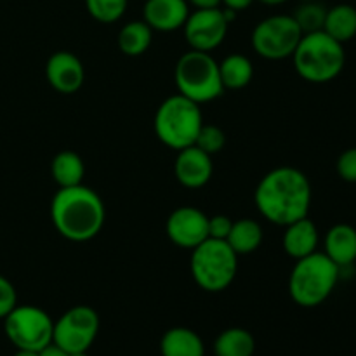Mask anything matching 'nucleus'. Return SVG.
<instances>
[{"label":"nucleus","instance_id":"obj_35","mask_svg":"<svg viewBox=\"0 0 356 356\" xmlns=\"http://www.w3.org/2000/svg\"><path fill=\"white\" fill-rule=\"evenodd\" d=\"M14 356H40L38 351H28V350H17V353Z\"/></svg>","mask_w":356,"mask_h":356},{"label":"nucleus","instance_id":"obj_36","mask_svg":"<svg viewBox=\"0 0 356 356\" xmlns=\"http://www.w3.org/2000/svg\"><path fill=\"white\" fill-rule=\"evenodd\" d=\"M70 356H89V355H87V351H83V353H72Z\"/></svg>","mask_w":356,"mask_h":356},{"label":"nucleus","instance_id":"obj_25","mask_svg":"<svg viewBox=\"0 0 356 356\" xmlns=\"http://www.w3.org/2000/svg\"><path fill=\"white\" fill-rule=\"evenodd\" d=\"M292 16H294L296 23L299 24L302 33H313V31L323 30L327 9L322 3L313 0V2H302Z\"/></svg>","mask_w":356,"mask_h":356},{"label":"nucleus","instance_id":"obj_29","mask_svg":"<svg viewBox=\"0 0 356 356\" xmlns=\"http://www.w3.org/2000/svg\"><path fill=\"white\" fill-rule=\"evenodd\" d=\"M17 305V292L14 285L0 275V320L6 318Z\"/></svg>","mask_w":356,"mask_h":356},{"label":"nucleus","instance_id":"obj_30","mask_svg":"<svg viewBox=\"0 0 356 356\" xmlns=\"http://www.w3.org/2000/svg\"><path fill=\"white\" fill-rule=\"evenodd\" d=\"M232 226L233 221L228 216H212V218H209V238L226 240L228 238L229 232H232Z\"/></svg>","mask_w":356,"mask_h":356},{"label":"nucleus","instance_id":"obj_15","mask_svg":"<svg viewBox=\"0 0 356 356\" xmlns=\"http://www.w3.org/2000/svg\"><path fill=\"white\" fill-rule=\"evenodd\" d=\"M188 0H146L143 6V21L149 24L153 31L181 30L190 16Z\"/></svg>","mask_w":356,"mask_h":356},{"label":"nucleus","instance_id":"obj_5","mask_svg":"<svg viewBox=\"0 0 356 356\" xmlns=\"http://www.w3.org/2000/svg\"><path fill=\"white\" fill-rule=\"evenodd\" d=\"M204 124L200 104L181 94H174L156 108L153 129L160 143L179 152L195 145V139Z\"/></svg>","mask_w":356,"mask_h":356},{"label":"nucleus","instance_id":"obj_11","mask_svg":"<svg viewBox=\"0 0 356 356\" xmlns=\"http://www.w3.org/2000/svg\"><path fill=\"white\" fill-rule=\"evenodd\" d=\"M229 21L222 7L195 9L183 26L184 40L193 51L211 52L225 42Z\"/></svg>","mask_w":356,"mask_h":356},{"label":"nucleus","instance_id":"obj_7","mask_svg":"<svg viewBox=\"0 0 356 356\" xmlns=\"http://www.w3.org/2000/svg\"><path fill=\"white\" fill-rule=\"evenodd\" d=\"M174 80L181 96L197 104L211 103L225 92L219 75V63L212 58L211 52L193 49L184 52L176 63Z\"/></svg>","mask_w":356,"mask_h":356},{"label":"nucleus","instance_id":"obj_33","mask_svg":"<svg viewBox=\"0 0 356 356\" xmlns=\"http://www.w3.org/2000/svg\"><path fill=\"white\" fill-rule=\"evenodd\" d=\"M38 355L40 356H70L65 350H61L59 346H56L54 343H51L49 346H45L44 350L38 351Z\"/></svg>","mask_w":356,"mask_h":356},{"label":"nucleus","instance_id":"obj_14","mask_svg":"<svg viewBox=\"0 0 356 356\" xmlns=\"http://www.w3.org/2000/svg\"><path fill=\"white\" fill-rule=\"evenodd\" d=\"M212 172H214L212 156L195 145L177 152L176 162H174V176L179 181L181 186L190 188V190L204 188L211 181Z\"/></svg>","mask_w":356,"mask_h":356},{"label":"nucleus","instance_id":"obj_21","mask_svg":"<svg viewBox=\"0 0 356 356\" xmlns=\"http://www.w3.org/2000/svg\"><path fill=\"white\" fill-rule=\"evenodd\" d=\"M264 238L263 226L256 219H238L233 221L232 232H229L228 245L236 252V256H245V254L256 252L261 247Z\"/></svg>","mask_w":356,"mask_h":356},{"label":"nucleus","instance_id":"obj_26","mask_svg":"<svg viewBox=\"0 0 356 356\" xmlns=\"http://www.w3.org/2000/svg\"><path fill=\"white\" fill-rule=\"evenodd\" d=\"M129 0H86V9L99 23H115L125 14Z\"/></svg>","mask_w":356,"mask_h":356},{"label":"nucleus","instance_id":"obj_34","mask_svg":"<svg viewBox=\"0 0 356 356\" xmlns=\"http://www.w3.org/2000/svg\"><path fill=\"white\" fill-rule=\"evenodd\" d=\"M261 3H264V6H270V7H275V6H282V3L289 2V0H259Z\"/></svg>","mask_w":356,"mask_h":356},{"label":"nucleus","instance_id":"obj_6","mask_svg":"<svg viewBox=\"0 0 356 356\" xmlns=\"http://www.w3.org/2000/svg\"><path fill=\"white\" fill-rule=\"evenodd\" d=\"M191 277L205 292H222L238 271V256L226 240L207 238L191 250Z\"/></svg>","mask_w":356,"mask_h":356},{"label":"nucleus","instance_id":"obj_4","mask_svg":"<svg viewBox=\"0 0 356 356\" xmlns=\"http://www.w3.org/2000/svg\"><path fill=\"white\" fill-rule=\"evenodd\" d=\"M339 277L341 268L316 250L296 261L289 275V294L301 308H316L330 298Z\"/></svg>","mask_w":356,"mask_h":356},{"label":"nucleus","instance_id":"obj_31","mask_svg":"<svg viewBox=\"0 0 356 356\" xmlns=\"http://www.w3.org/2000/svg\"><path fill=\"white\" fill-rule=\"evenodd\" d=\"M254 0H221V6L226 7V9H232L235 10V13H238V10H243L247 9V7L252 6Z\"/></svg>","mask_w":356,"mask_h":356},{"label":"nucleus","instance_id":"obj_28","mask_svg":"<svg viewBox=\"0 0 356 356\" xmlns=\"http://www.w3.org/2000/svg\"><path fill=\"white\" fill-rule=\"evenodd\" d=\"M336 170L339 177L346 183H356V146L344 149L336 163Z\"/></svg>","mask_w":356,"mask_h":356},{"label":"nucleus","instance_id":"obj_12","mask_svg":"<svg viewBox=\"0 0 356 356\" xmlns=\"http://www.w3.org/2000/svg\"><path fill=\"white\" fill-rule=\"evenodd\" d=\"M165 232L174 245L193 250L209 238V216L190 205L177 207L167 218Z\"/></svg>","mask_w":356,"mask_h":356},{"label":"nucleus","instance_id":"obj_27","mask_svg":"<svg viewBox=\"0 0 356 356\" xmlns=\"http://www.w3.org/2000/svg\"><path fill=\"white\" fill-rule=\"evenodd\" d=\"M225 145H226V136L225 132H222V129H219L218 125H211V124L202 125L200 132H198L197 139H195V146L211 156L216 155V153L222 152Z\"/></svg>","mask_w":356,"mask_h":356},{"label":"nucleus","instance_id":"obj_37","mask_svg":"<svg viewBox=\"0 0 356 356\" xmlns=\"http://www.w3.org/2000/svg\"><path fill=\"white\" fill-rule=\"evenodd\" d=\"M301 2H313V0H301Z\"/></svg>","mask_w":356,"mask_h":356},{"label":"nucleus","instance_id":"obj_17","mask_svg":"<svg viewBox=\"0 0 356 356\" xmlns=\"http://www.w3.org/2000/svg\"><path fill=\"white\" fill-rule=\"evenodd\" d=\"M323 254L332 259L341 270L353 266L356 261V228L346 222L334 225L325 233Z\"/></svg>","mask_w":356,"mask_h":356},{"label":"nucleus","instance_id":"obj_3","mask_svg":"<svg viewBox=\"0 0 356 356\" xmlns=\"http://www.w3.org/2000/svg\"><path fill=\"white\" fill-rule=\"evenodd\" d=\"M292 61L302 80L309 83H329L344 70L346 52L344 44L320 30L302 35L292 54Z\"/></svg>","mask_w":356,"mask_h":356},{"label":"nucleus","instance_id":"obj_13","mask_svg":"<svg viewBox=\"0 0 356 356\" xmlns=\"http://www.w3.org/2000/svg\"><path fill=\"white\" fill-rule=\"evenodd\" d=\"M45 79L49 86L61 94H75L86 80L82 61L73 52L59 51L47 59Z\"/></svg>","mask_w":356,"mask_h":356},{"label":"nucleus","instance_id":"obj_22","mask_svg":"<svg viewBox=\"0 0 356 356\" xmlns=\"http://www.w3.org/2000/svg\"><path fill=\"white\" fill-rule=\"evenodd\" d=\"M153 42V30L149 28V24L146 21H131V23L124 24L122 30L118 31L117 44L118 49L124 52L125 56H136L145 54L149 49Z\"/></svg>","mask_w":356,"mask_h":356},{"label":"nucleus","instance_id":"obj_18","mask_svg":"<svg viewBox=\"0 0 356 356\" xmlns=\"http://www.w3.org/2000/svg\"><path fill=\"white\" fill-rule=\"evenodd\" d=\"M162 356H205L202 337L188 327H174L160 341Z\"/></svg>","mask_w":356,"mask_h":356},{"label":"nucleus","instance_id":"obj_23","mask_svg":"<svg viewBox=\"0 0 356 356\" xmlns=\"http://www.w3.org/2000/svg\"><path fill=\"white\" fill-rule=\"evenodd\" d=\"M219 75H221L222 87L232 90L243 89L252 82L254 66L247 56L229 54L219 63Z\"/></svg>","mask_w":356,"mask_h":356},{"label":"nucleus","instance_id":"obj_16","mask_svg":"<svg viewBox=\"0 0 356 356\" xmlns=\"http://www.w3.org/2000/svg\"><path fill=\"white\" fill-rule=\"evenodd\" d=\"M284 228L285 232L284 236H282V247H284L287 256L298 261L309 256V254L316 252L320 235L318 228H316V225L312 219H298V221L291 222V225L284 226Z\"/></svg>","mask_w":356,"mask_h":356},{"label":"nucleus","instance_id":"obj_20","mask_svg":"<svg viewBox=\"0 0 356 356\" xmlns=\"http://www.w3.org/2000/svg\"><path fill=\"white\" fill-rule=\"evenodd\" d=\"M323 31L341 44L356 37V7L351 3H337L327 9Z\"/></svg>","mask_w":356,"mask_h":356},{"label":"nucleus","instance_id":"obj_10","mask_svg":"<svg viewBox=\"0 0 356 356\" xmlns=\"http://www.w3.org/2000/svg\"><path fill=\"white\" fill-rule=\"evenodd\" d=\"M99 332V315L90 306H73L54 322L52 343L66 353H83L96 341Z\"/></svg>","mask_w":356,"mask_h":356},{"label":"nucleus","instance_id":"obj_1","mask_svg":"<svg viewBox=\"0 0 356 356\" xmlns=\"http://www.w3.org/2000/svg\"><path fill=\"white\" fill-rule=\"evenodd\" d=\"M312 183L296 167H277L270 170L254 191V204L266 221L287 226L308 218L312 207Z\"/></svg>","mask_w":356,"mask_h":356},{"label":"nucleus","instance_id":"obj_2","mask_svg":"<svg viewBox=\"0 0 356 356\" xmlns=\"http://www.w3.org/2000/svg\"><path fill=\"white\" fill-rule=\"evenodd\" d=\"M51 219L63 238L82 243L99 235L106 219V209L92 188L83 184L59 188L51 202Z\"/></svg>","mask_w":356,"mask_h":356},{"label":"nucleus","instance_id":"obj_19","mask_svg":"<svg viewBox=\"0 0 356 356\" xmlns=\"http://www.w3.org/2000/svg\"><path fill=\"white\" fill-rule=\"evenodd\" d=\"M51 174L52 179L56 181L59 188H72L83 184V176H86V163H83L82 156L75 152H59L58 155L52 159L51 163Z\"/></svg>","mask_w":356,"mask_h":356},{"label":"nucleus","instance_id":"obj_32","mask_svg":"<svg viewBox=\"0 0 356 356\" xmlns=\"http://www.w3.org/2000/svg\"><path fill=\"white\" fill-rule=\"evenodd\" d=\"M190 7L195 9H214V7H221V0H188Z\"/></svg>","mask_w":356,"mask_h":356},{"label":"nucleus","instance_id":"obj_24","mask_svg":"<svg viewBox=\"0 0 356 356\" xmlns=\"http://www.w3.org/2000/svg\"><path fill=\"white\" fill-rule=\"evenodd\" d=\"M254 351H256V341L252 334L242 327L226 329L214 341L216 356H252Z\"/></svg>","mask_w":356,"mask_h":356},{"label":"nucleus","instance_id":"obj_8","mask_svg":"<svg viewBox=\"0 0 356 356\" xmlns=\"http://www.w3.org/2000/svg\"><path fill=\"white\" fill-rule=\"evenodd\" d=\"M302 31L296 23L294 16L275 14L264 17L252 30V49L256 54L268 61H282L292 58L296 47L301 42Z\"/></svg>","mask_w":356,"mask_h":356},{"label":"nucleus","instance_id":"obj_9","mask_svg":"<svg viewBox=\"0 0 356 356\" xmlns=\"http://www.w3.org/2000/svg\"><path fill=\"white\" fill-rule=\"evenodd\" d=\"M3 332L17 350L42 351L52 343L54 322L42 308L16 305L3 318Z\"/></svg>","mask_w":356,"mask_h":356}]
</instances>
